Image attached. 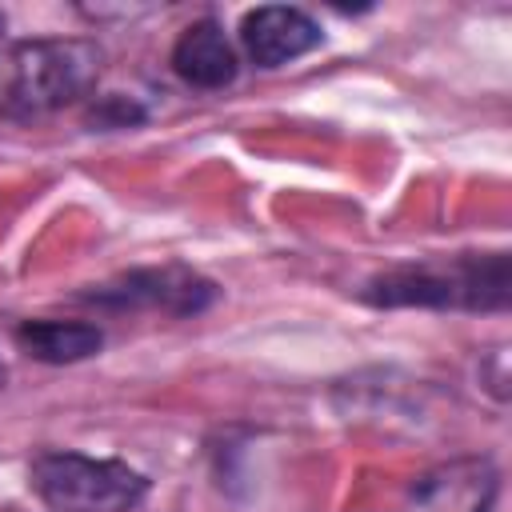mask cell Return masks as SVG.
Wrapping results in <instances>:
<instances>
[{
  "mask_svg": "<svg viewBox=\"0 0 512 512\" xmlns=\"http://www.w3.org/2000/svg\"><path fill=\"white\" fill-rule=\"evenodd\" d=\"M364 300L384 308H504L508 300V260L504 252L456 260L452 268H392L368 280Z\"/></svg>",
  "mask_w": 512,
  "mask_h": 512,
  "instance_id": "6da1fadb",
  "label": "cell"
},
{
  "mask_svg": "<svg viewBox=\"0 0 512 512\" xmlns=\"http://www.w3.org/2000/svg\"><path fill=\"white\" fill-rule=\"evenodd\" d=\"M100 76V48L88 40H28L12 56L8 104L20 116L56 112L92 92Z\"/></svg>",
  "mask_w": 512,
  "mask_h": 512,
  "instance_id": "7a4b0ae2",
  "label": "cell"
},
{
  "mask_svg": "<svg viewBox=\"0 0 512 512\" xmlns=\"http://www.w3.org/2000/svg\"><path fill=\"white\" fill-rule=\"evenodd\" d=\"M32 488L56 512H124L148 480L120 460H92L80 452H44L32 460Z\"/></svg>",
  "mask_w": 512,
  "mask_h": 512,
  "instance_id": "3957f363",
  "label": "cell"
},
{
  "mask_svg": "<svg viewBox=\"0 0 512 512\" xmlns=\"http://www.w3.org/2000/svg\"><path fill=\"white\" fill-rule=\"evenodd\" d=\"M212 296H216V288H212L208 280H200L196 272H184V268L128 272L124 280L104 284V288L92 292L96 304H112V308H136V304H148V308H168V312H176V316L200 312Z\"/></svg>",
  "mask_w": 512,
  "mask_h": 512,
  "instance_id": "277c9868",
  "label": "cell"
},
{
  "mask_svg": "<svg viewBox=\"0 0 512 512\" xmlns=\"http://www.w3.org/2000/svg\"><path fill=\"white\" fill-rule=\"evenodd\" d=\"M240 40H244V52L260 68H280V64H288V60H296L320 44V24L300 8L264 4V8L244 16Z\"/></svg>",
  "mask_w": 512,
  "mask_h": 512,
  "instance_id": "5b68a950",
  "label": "cell"
},
{
  "mask_svg": "<svg viewBox=\"0 0 512 512\" xmlns=\"http://www.w3.org/2000/svg\"><path fill=\"white\" fill-rule=\"evenodd\" d=\"M172 68L192 88H224L236 76V52L216 20H200L176 40Z\"/></svg>",
  "mask_w": 512,
  "mask_h": 512,
  "instance_id": "8992f818",
  "label": "cell"
},
{
  "mask_svg": "<svg viewBox=\"0 0 512 512\" xmlns=\"http://www.w3.org/2000/svg\"><path fill=\"white\" fill-rule=\"evenodd\" d=\"M16 340L28 356L44 360V364H76L100 352L104 332L96 324H80V320H28L16 328Z\"/></svg>",
  "mask_w": 512,
  "mask_h": 512,
  "instance_id": "52a82bcc",
  "label": "cell"
},
{
  "mask_svg": "<svg viewBox=\"0 0 512 512\" xmlns=\"http://www.w3.org/2000/svg\"><path fill=\"white\" fill-rule=\"evenodd\" d=\"M492 472L488 464H456V468H444L440 476H428L420 484V500L428 512H484L488 500H492Z\"/></svg>",
  "mask_w": 512,
  "mask_h": 512,
  "instance_id": "ba28073f",
  "label": "cell"
},
{
  "mask_svg": "<svg viewBox=\"0 0 512 512\" xmlns=\"http://www.w3.org/2000/svg\"><path fill=\"white\" fill-rule=\"evenodd\" d=\"M132 120H140V108L132 100H108L92 112V124H108V128H124Z\"/></svg>",
  "mask_w": 512,
  "mask_h": 512,
  "instance_id": "9c48e42d",
  "label": "cell"
},
{
  "mask_svg": "<svg viewBox=\"0 0 512 512\" xmlns=\"http://www.w3.org/2000/svg\"><path fill=\"white\" fill-rule=\"evenodd\" d=\"M0 384H4V364H0Z\"/></svg>",
  "mask_w": 512,
  "mask_h": 512,
  "instance_id": "30bf717a",
  "label": "cell"
}]
</instances>
